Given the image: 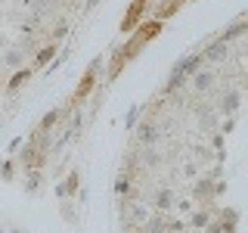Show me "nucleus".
I'll return each mask as SVG.
<instances>
[{
  "label": "nucleus",
  "instance_id": "nucleus-1",
  "mask_svg": "<svg viewBox=\"0 0 248 233\" xmlns=\"http://www.w3.org/2000/svg\"><path fill=\"white\" fill-rule=\"evenodd\" d=\"M143 6H146V0H137V3L130 6V13L124 16V22H121V31H130V28H134V22L140 19V13H143Z\"/></svg>",
  "mask_w": 248,
  "mask_h": 233
},
{
  "label": "nucleus",
  "instance_id": "nucleus-2",
  "mask_svg": "<svg viewBox=\"0 0 248 233\" xmlns=\"http://www.w3.org/2000/svg\"><path fill=\"white\" fill-rule=\"evenodd\" d=\"M192 84H196V90H211L214 87V72H199L192 78Z\"/></svg>",
  "mask_w": 248,
  "mask_h": 233
},
{
  "label": "nucleus",
  "instance_id": "nucleus-3",
  "mask_svg": "<svg viewBox=\"0 0 248 233\" xmlns=\"http://www.w3.org/2000/svg\"><path fill=\"white\" fill-rule=\"evenodd\" d=\"M90 84H93V68H90V72H87V78H84V81H81V87H78V93H75V100H81L84 93L90 90Z\"/></svg>",
  "mask_w": 248,
  "mask_h": 233
},
{
  "label": "nucleus",
  "instance_id": "nucleus-4",
  "mask_svg": "<svg viewBox=\"0 0 248 233\" xmlns=\"http://www.w3.org/2000/svg\"><path fill=\"white\" fill-rule=\"evenodd\" d=\"M170 205V193L165 190V193H158V196H155V208H168Z\"/></svg>",
  "mask_w": 248,
  "mask_h": 233
},
{
  "label": "nucleus",
  "instance_id": "nucleus-5",
  "mask_svg": "<svg viewBox=\"0 0 248 233\" xmlns=\"http://www.w3.org/2000/svg\"><path fill=\"white\" fill-rule=\"evenodd\" d=\"M205 221H208V215H205V212H202V215H196V217H192V224H196V227H205Z\"/></svg>",
  "mask_w": 248,
  "mask_h": 233
}]
</instances>
